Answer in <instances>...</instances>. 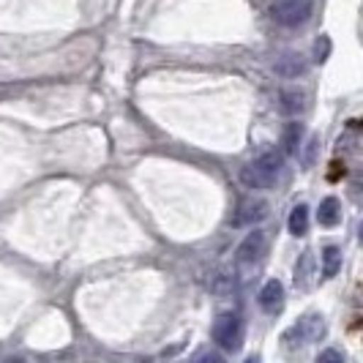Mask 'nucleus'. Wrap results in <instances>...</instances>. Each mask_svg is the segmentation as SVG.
<instances>
[{"mask_svg":"<svg viewBox=\"0 0 363 363\" xmlns=\"http://www.w3.org/2000/svg\"><path fill=\"white\" fill-rule=\"evenodd\" d=\"M265 216H268V202L262 197H249V200H243L238 205L233 227H252V224L262 221Z\"/></svg>","mask_w":363,"mask_h":363,"instance_id":"423d86ee","label":"nucleus"},{"mask_svg":"<svg viewBox=\"0 0 363 363\" xmlns=\"http://www.w3.org/2000/svg\"><path fill=\"white\" fill-rule=\"evenodd\" d=\"M265 246H268V235L262 230H255V233H249V235L240 240L235 259L240 265H252V262H257L259 257L265 255Z\"/></svg>","mask_w":363,"mask_h":363,"instance_id":"39448f33","label":"nucleus"},{"mask_svg":"<svg viewBox=\"0 0 363 363\" xmlns=\"http://www.w3.org/2000/svg\"><path fill=\"white\" fill-rule=\"evenodd\" d=\"M301 137H303V126L301 123H290V126L284 128V137H281L284 153H298L301 150Z\"/></svg>","mask_w":363,"mask_h":363,"instance_id":"ddd939ff","label":"nucleus"},{"mask_svg":"<svg viewBox=\"0 0 363 363\" xmlns=\"http://www.w3.org/2000/svg\"><path fill=\"white\" fill-rule=\"evenodd\" d=\"M243 336H246V328L243 320L238 314H218L216 323H213V342H216L224 352H238L243 347Z\"/></svg>","mask_w":363,"mask_h":363,"instance_id":"f03ea898","label":"nucleus"},{"mask_svg":"<svg viewBox=\"0 0 363 363\" xmlns=\"http://www.w3.org/2000/svg\"><path fill=\"white\" fill-rule=\"evenodd\" d=\"M303 107H306V96L301 91L279 93V109H281V115H298Z\"/></svg>","mask_w":363,"mask_h":363,"instance_id":"9b49d317","label":"nucleus"},{"mask_svg":"<svg viewBox=\"0 0 363 363\" xmlns=\"http://www.w3.org/2000/svg\"><path fill=\"white\" fill-rule=\"evenodd\" d=\"M309 69V60L303 57L301 52H284L276 57V63H273V72L279 74V77H284V79H295V77H303Z\"/></svg>","mask_w":363,"mask_h":363,"instance_id":"0eeeda50","label":"nucleus"},{"mask_svg":"<svg viewBox=\"0 0 363 363\" xmlns=\"http://www.w3.org/2000/svg\"><path fill=\"white\" fill-rule=\"evenodd\" d=\"M328 55H330V38L320 36L317 38V44H314V60H317V63H325Z\"/></svg>","mask_w":363,"mask_h":363,"instance_id":"2eb2a0df","label":"nucleus"},{"mask_svg":"<svg viewBox=\"0 0 363 363\" xmlns=\"http://www.w3.org/2000/svg\"><path fill=\"white\" fill-rule=\"evenodd\" d=\"M317 221L320 227H336L342 221V202L336 197H325L317 208Z\"/></svg>","mask_w":363,"mask_h":363,"instance_id":"1a4fd4ad","label":"nucleus"},{"mask_svg":"<svg viewBox=\"0 0 363 363\" xmlns=\"http://www.w3.org/2000/svg\"><path fill=\"white\" fill-rule=\"evenodd\" d=\"M259 309L268 311V314H276V311L281 309V303H284V287H281V281L279 279H271V281H265V287L259 290Z\"/></svg>","mask_w":363,"mask_h":363,"instance_id":"6e6552de","label":"nucleus"},{"mask_svg":"<svg viewBox=\"0 0 363 363\" xmlns=\"http://www.w3.org/2000/svg\"><path fill=\"white\" fill-rule=\"evenodd\" d=\"M191 363H224V358H221L218 352H213V350H202Z\"/></svg>","mask_w":363,"mask_h":363,"instance_id":"dca6fc26","label":"nucleus"},{"mask_svg":"<svg viewBox=\"0 0 363 363\" xmlns=\"http://www.w3.org/2000/svg\"><path fill=\"white\" fill-rule=\"evenodd\" d=\"M317 363H347V361H345V352H342V350L328 347V350H323V352L317 355Z\"/></svg>","mask_w":363,"mask_h":363,"instance_id":"4468645a","label":"nucleus"},{"mask_svg":"<svg viewBox=\"0 0 363 363\" xmlns=\"http://www.w3.org/2000/svg\"><path fill=\"white\" fill-rule=\"evenodd\" d=\"M279 169H281V153L265 150V153H259L257 159H252L240 169V183L246 189H257V191L259 189H271L276 178H279Z\"/></svg>","mask_w":363,"mask_h":363,"instance_id":"f257e3e1","label":"nucleus"},{"mask_svg":"<svg viewBox=\"0 0 363 363\" xmlns=\"http://www.w3.org/2000/svg\"><path fill=\"white\" fill-rule=\"evenodd\" d=\"M287 227H290V233L295 238L306 235L309 233V208L301 202V205H295L290 211V221H287Z\"/></svg>","mask_w":363,"mask_h":363,"instance_id":"9d476101","label":"nucleus"},{"mask_svg":"<svg viewBox=\"0 0 363 363\" xmlns=\"http://www.w3.org/2000/svg\"><path fill=\"white\" fill-rule=\"evenodd\" d=\"M311 14H314L311 0H279V3H273V19L281 28H301L309 22Z\"/></svg>","mask_w":363,"mask_h":363,"instance_id":"7ed1b4c3","label":"nucleus"},{"mask_svg":"<svg viewBox=\"0 0 363 363\" xmlns=\"http://www.w3.org/2000/svg\"><path fill=\"white\" fill-rule=\"evenodd\" d=\"M339 268H342V252L336 246H325V252H323V276L333 279L339 273Z\"/></svg>","mask_w":363,"mask_h":363,"instance_id":"f8f14e48","label":"nucleus"},{"mask_svg":"<svg viewBox=\"0 0 363 363\" xmlns=\"http://www.w3.org/2000/svg\"><path fill=\"white\" fill-rule=\"evenodd\" d=\"M325 336V320L320 314H303L295 325L287 330L284 342L287 345H311V342H320Z\"/></svg>","mask_w":363,"mask_h":363,"instance_id":"20e7f679","label":"nucleus"}]
</instances>
